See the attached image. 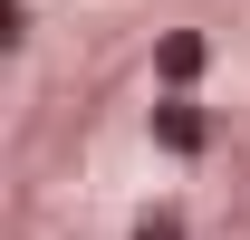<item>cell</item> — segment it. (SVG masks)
I'll list each match as a JSON object with an SVG mask.
<instances>
[{
  "instance_id": "6da1fadb",
  "label": "cell",
  "mask_w": 250,
  "mask_h": 240,
  "mask_svg": "<svg viewBox=\"0 0 250 240\" xmlns=\"http://www.w3.org/2000/svg\"><path fill=\"white\" fill-rule=\"evenodd\" d=\"M145 135H154L164 154H202V144H212V116H202V106H192V96L173 87V96L154 106V116H145Z\"/></svg>"
},
{
  "instance_id": "7a4b0ae2",
  "label": "cell",
  "mask_w": 250,
  "mask_h": 240,
  "mask_svg": "<svg viewBox=\"0 0 250 240\" xmlns=\"http://www.w3.org/2000/svg\"><path fill=\"white\" fill-rule=\"evenodd\" d=\"M202 58H212V48H202L192 29H173V39L154 48V77H164V87H192V77H202Z\"/></svg>"
},
{
  "instance_id": "3957f363",
  "label": "cell",
  "mask_w": 250,
  "mask_h": 240,
  "mask_svg": "<svg viewBox=\"0 0 250 240\" xmlns=\"http://www.w3.org/2000/svg\"><path fill=\"white\" fill-rule=\"evenodd\" d=\"M135 240H183V211H145V221H135Z\"/></svg>"
}]
</instances>
